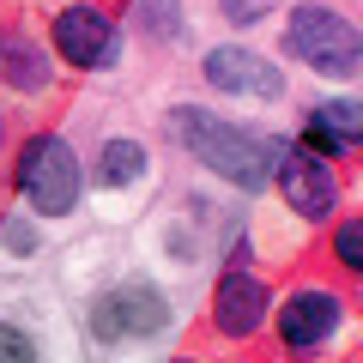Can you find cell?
Listing matches in <instances>:
<instances>
[{"mask_svg": "<svg viewBox=\"0 0 363 363\" xmlns=\"http://www.w3.org/2000/svg\"><path fill=\"white\" fill-rule=\"evenodd\" d=\"M169 133H176L206 169H218L224 182H236V188H260L267 176H279V157H285L279 140L248 133V128H230V121L206 116V109H194V104H182L176 116H169Z\"/></svg>", "mask_w": 363, "mask_h": 363, "instance_id": "cell-1", "label": "cell"}, {"mask_svg": "<svg viewBox=\"0 0 363 363\" xmlns=\"http://www.w3.org/2000/svg\"><path fill=\"white\" fill-rule=\"evenodd\" d=\"M285 49H291V55H303L315 73L345 79V73H357V67H363V30L351 25L345 13L321 6V0H303V6H291Z\"/></svg>", "mask_w": 363, "mask_h": 363, "instance_id": "cell-2", "label": "cell"}, {"mask_svg": "<svg viewBox=\"0 0 363 363\" xmlns=\"http://www.w3.org/2000/svg\"><path fill=\"white\" fill-rule=\"evenodd\" d=\"M18 188H25V200L43 218H67V212L79 206V194H85L73 145H67L61 133H37V140L25 145V157H18Z\"/></svg>", "mask_w": 363, "mask_h": 363, "instance_id": "cell-3", "label": "cell"}, {"mask_svg": "<svg viewBox=\"0 0 363 363\" xmlns=\"http://www.w3.org/2000/svg\"><path fill=\"white\" fill-rule=\"evenodd\" d=\"M55 49H61V61L97 73V67H116L121 30L109 25V13H97V6H67V13H55Z\"/></svg>", "mask_w": 363, "mask_h": 363, "instance_id": "cell-4", "label": "cell"}, {"mask_svg": "<svg viewBox=\"0 0 363 363\" xmlns=\"http://www.w3.org/2000/svg\"><path fill=\"white\" fill-rule=\"evenodd\" d=\"M206 85L212 91H230V97H279L285 91V73L272 61H260L255 49H212L206 55Z\"/></svg>", "mask_w": 363, "mask_h": 363, "instance_id": "cell-5", "label": "cell"}, {"mask_svg": "<svg viewBox=\"0 0 363 363\" xmlns=\"http://www.w3.org/2000/svg\"><path fill=\"white\" fill-rule=\"evenodd\" d=\"M164 321H169V309H164V297H157L152 285L116 291V297H104L97 315H91V327H97L104 339H145V333H157Z\"/></svg>", "mask_w": 363, "mask_h": 363, "instance_id": "cell-6", "label": "cell"}, {"mask_svg": "<svg viewBox=\"0 0 363 363\" xmlns=\"http://www.w3.org/2000/svg\"><path fill=\"white\" fill-rule=\"evenodd\" d=\"M279 188H285V200L303 212V218H327L333 200H339L327 164L315 152H303V145H285V157H279Z\"/></svg>", "mask_w": 363, "mask_h": 363, "instance_id": "cell-7", "label": "cell"}, {"mask_svg": "<svg viewBox=\"0 0 363 363\" xmlns=\"http://www.w3.org/2000/svg\"><path fill=\"white\" fill-rule=\"evenodd\" d=\"M267 285H260L255 272H224L218 279V297H212V321H218V333L230 339H248L260 321H267Z\"/></svg>", "mask_w": 363, "mask_h": 363, "instance_id": "cell-8", "label": "cell"}, {"mask_svg": "<svg viewBox=\"0 0 363 363\" xmlns=\"http://www.w3.org/2000/svg\"><path fill=\"white\" fill-rule=\"evenodd\" d=\"M339 327V297L333 291H297L279 315V333H285V351H315L327 333Z\"/></svg>", "mask_w": 363, "mask_h": 363, "instance_id": "cell-9", "label": "cell"}, {"mask_svg": "<svg viewBox=\"0 0 363 363\" xmlns=\"http://www.w3.org/2000/svg\"><path fill=\"white\" fill-rule=\"evenodd\" d=\"M351 145L363 152V104H321L303 121V152L339 157V152H351Z\"/></svg>", "mask_w": 363, "mask_h": 363, "instance_id": "cell-10", "label": "cell"}, {"mask_svg": "<svg viewBox=\"0 0 363 363\" xmlns=\"http://www.w3.org/2000/svg\"><path fill=\"white\" fill-rule=\"evenodd\" d=\"M0 73H6V85H18V91H43L49 85V67H43V55L30 49L25 37H0Z\"/></svg>", "mask_w": 363, "mask_h": 363, "instance_id": "cell-11", "label": "cell"}, {"mask_svg": "<svg viewBox=\"0 0 363 363\" xmlns=\"http://www.w3.org/2000/svg\"><path fill=\"white\" fill-rule=\"evenodd\" d=\"M140 176H145V145L140 140H109L104 164H97V182L104 188H121V182H140Z\"/></svg>", "mask_w": 363, "mask_h": 363, "instance_id": "cell-12", "label": "cell"}, {"mask_svg": "<svg viewBox=\"0 0 363 363\" xmlns=\"http://www.w3.org/2000/svg\"><path fill=\"white\" fill-rule=\"evenodd\" d=\"M333 255H339L345 272H363V218H351V224L333 230Z\"/></svg>", "mask_w": 363, "mask_h": 363, "instance_id": "cell-13", "label": "cell"}, {"mask_svg": "<svg viewBox=\"0 0 363 363\" xmlns=\"http://www.w3.org/2000/svg\"><path fill=\"white\" fill-rule=\"evenodd\" d=\"M0 363H37V345H30V333H18V327L0 321Z\"/></svg>", "mask_w": 363, "mask_h": 363, "instance_id": "cell-14", "label": "cell"}, {"mask_svg": "<svg viewBox=\"0 0 363 363\" xmlns=\"http://www.w3.org/2000/svg\"><path fill=\"white\" fill-rule=\"evenodd\" d=\"M218 6H224V18H230V25H255L272 0H218Z\"/></svg>", "mask_w": 363, "mask_h": 363, "instance_id": "cell-15", "label": "cell"}, {"mask_svg": "<svg viewBox=\"0 0 363 363\" xmlns=\"http://www.w3.org/2000/svg\"><path fill=\"white\" fill-rule=\"evenodd\" d=\"M182 363H188V357H182Z\"/></svg>", "mask_w": 363, "mask_h": 363, "instance_id": "cell-16", "label": "cell"}]
</instances>
